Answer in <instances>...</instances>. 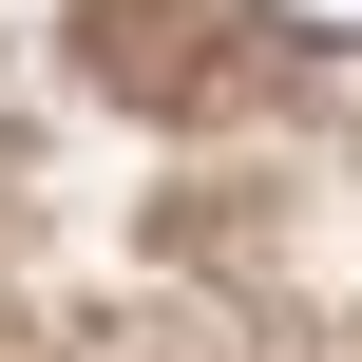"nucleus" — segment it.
I'll list each match as a JSON object with an SVG mask.
<instances>
[{
	"label": "nucleus",
	"instance_id": "1",
	"mask_svg": "<svg viewBox=\"0 0 362 362\" xmlns=\"http://www.w3.org/2000/svg\"><path fill=\"white\" fill-rule=\"evenodd\" d=\"M267 19H286V38H362V0H267Z\"/></svg>",
	"mask_w": 362,
	"mask_h": 362
}]
</instances>
